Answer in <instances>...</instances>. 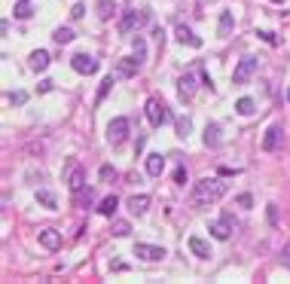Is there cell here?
Masks as SVG:
<instances>
[{"label":"cell","instance_id":"cell-1","mask_svg":"<svg viewBox=\"0 0 290 284\" xmlns=\"http://www.w3.org/2000/svg\"><path fill=\"white\" fill-rule=\"evenodd\" d=\"M226 193V184L220 177H205L199 184H193V205H211L217 199H223Z\"/></svg>","mask_w":290,"mask_h":284},{"label":"cell","instance_id":"cell-2","mask_svg":"<svg viewBox=\"0 0 290 284\" xmlns=\"http://www.w3.org/2000/svg\"><path fill=\"white\" fill-rule=\"evenodd\" d=\"M144 110H147V122H150L153 128H162V125H168V122H171V110H168L159 98H150Z\"/></svg>","mask_w":290,"mask_h":284},{"label":"cell","instance_id":"cell-3","mask_svg":"<svg viewBox=\"0 0 290 284\" xmlns=\"http://www.w3.org/2000/svg\"><path fill=\"white\" fill-rule=\"evenodd\" d=\"M254 73H257V58H251V55H248V58H242V61L235 64L232 83H235V86H245V83H248V80H251Z\"/></svg>","mask_w":290,"mask_h":284},{"label":"cell","instance_id":"cell-4","mask_svg":"<svg viewBox=\"0 0 290 284\" xmlns=\"http://www.w3.org/2000/svg\"><path fill=\"white\" fill-rule=\"evenodd\" d=\"M125 138H128V119H125V116L110 119V125H107V141H110V144H122Z\"/></svg>","mask_w":290,"mask_h":284},{"label":"cell","instance_id":"cell-5","mask_svg":"<svg viewBox=\"0 0 290 284\" xmlns=\"http://www.w3.org/2000/svg\"><path fill=\"white\" fill-rule=\"evenodd\" d=\"M144 21H147V15H144V12H138V9H131V12H125V15H122L119 31H122V34H131V31H138Z\"/></svg>","mask_w":290,"mask_h":284},{"label":"cell","instance_id":"cell-6","mask_svg":"<svg viewBox=\"0 0 290 284\" xmlns=\"http://www.w3.org/2000/svg\"><path fill=\"white\" fill-rule=\"evenodd\" d=\"M70 67H73L76 73H95V70H98V61H95L92 55L80 52V55H73V58H70Z\"/></svg>","mask_w":290,"mask_h":284},{"label":"cell","instance_id":"cell-7","mask_svg":"<svg viewBox=\"0 0 290 284\" xmlns=\"http://www.w3.org/2000/svg\"><path fill=\"white\" fill-rule=\"evenodd\" d=\"M138 70H141V58L135 55V58H119L113 73H116V76H122V80H128V76H135Z\"/></svg>","mask_w":290,"mask_h":284},{"label":"cell","instance_id":"cell-8","mask_svg":"<svg viewBox=\"0 0 290 284\" xmlns=\"http://www.w3.org/2000/svg\"><path fill=\"white\" fill-rule=\"evenodd\" d=\"M135 257H141V260H147V263H156V260H162L165 257V248H156V245H135Z\"/></svg>","mask_w":290,"mask_h":284},{"label":"cell","instance_id":"cell-9","mask_svg":"<svg viewBox=\"0 0 290 284\" xmlns=\"http://www.w3.org/2000/svg\"><path fill=\"white\" fill-rule=\"evenodd\" d=\"M281 141H284V128H281V125H272V128L266 132V138H263V150L272 153V150L281 147Z\"/></svg>","mask_w":290,"mask_h":284},{"label":"cell","instance_id":"cell-10","mask_svg":"<svg viewBox=\"0 0 290 284\" xmlns=\"http://www.w3.org/2000/svg\"><path fill=\"white\" fill-rule=\"evenodd\" d=\"M67 190H70V193H83V190H86V171H83L80 165L70 168V174H67Z\"/></svg>","mask_w":290,"mask_h":284},{"label":"cell","instance_id":"cell-11","mask_svg":"<svg viewBox=\"0 0 290 284\" xmlns=\"http://www.w3.org/2000/svg\"><path fill=\"white\" fill-rule=\"evenodd\" d=\"M211 236L220 239V242H226V239L232 236V217H220V220H214V223H211Z\"/></svg>","mask_w":290,"mask_h":284},{"label":"cell","instance_id":"cell-12","mask_svg":"<svg viewBox=\"0 0 290 284\" xmlns=\"http://www.w3.org/2000/svg\"><path fill=\"white\" fill-rule=\"evenodd\" d=\"M193 92H196V76H193V73H183V76L177 80V95H180V101H190Z\"/></svg>","mask_w":290,"mask_h":284},{"label":"cell","instance_id":"cell-13","mask_svg":"<svg viewBox=\"0 0 290 284\" xmlns=\"http://www.w3.org/2000/svg\"><path fill=\"white\" fill-rule=\"evenodd\" d=\"M40 245H43L46 251H58V248H61V236H58L55 229H40Z\"/></svg>","mask_w":290,"mask_h":284},{"label":"cell","instance_id":"cell-14","mask_svg":"<svg viewBox=\"0 0 290 284\" xmlns=\"http://www.w3.org/2000/svg\"><path fill=\"white\" fill-rule=\"evenodd\" d=\"M165 171V159H162V153H150L147 156V174L150 177H159Z\"/></svg>","mask_w":290,"mask_h":284},{"label":"cell","instance_id":"cell-15","mask_svg":"<svg viewBox=\"0 0 290 284\" xmlns=\"http://www.w3.org/2000/svg\"><path fill=\"white\" fill-rule=\"evenodd\" d=\"M187 245H190V251H193L196 257H202V260H208V257H211V248H208V242H205V239L193 236V239H190Z\"/></svg>","mask_w":290,"mask_h":284},{"label":"cell","instance_id":"cell-16","mask_svg":"<svg viewBox=\"0 0 290 284\" xmlns=\"http://www.w3.org/2000/svg\"><path fill=\"white\" fill-rule=\"evenodd\" d=\"M147 208H150V196H131L128 199V211L131 214L141 217V214H147Z\"/></svg>","mask_w":290,"mask_h":284},{"label":"cell","instance_id":"cell-17","mask_svg":"<svg viewBox=\"0 0 290 284\" xmlns=\"http://www.w3.org/2000/svg\"><path fill=\"white\" fill-rule=\"evenodd\" d=\"M177 40H180V43H187V46H193V49H199V46H202V40H199L187 24H180V28H177Z\"/></svg>","mask_w":290,"mask_h":284},{"label":"cell","instance_id":"cell-18","mask_svg":"<svg viewBox=\"0 0 290 284\" xmlns=\"http://www.w3.org/2000/svg\"><path fill=\"white\" fill-rule=\"evenodd\" d=\"M28 61H31L34 70H46V67H49V52H46V49H37V52H31Z\"/></svg>","mask_w":290,"mask_h":284},{"label":"cell","instance_id":"cell-19","mask_svg":"<svg viewBox=\"0 0 290 284\" xmlns=\"http://www.w3.org/2000/svg\"><path fill=\"white\" fill-rule=\"evenodd\" d=\"M202 141H205V147H217V144H220V125H217V122H208Z\"/></svg>","mask_w":290,"mask_h":284},{"label":"cell","instance_id":"cell-20","mask_svg":"<svg viewBox=\"0 0 290 284\" xmlns=\"http://www.w3.org/2000/svg\"><path fill=\"white\" fill-rule=\"evenodd\" d=\"M116 208H119V199H116V196H107V199L98 205V211H101L104 217H113V214H116Z\"/></svg>","mask_w":290,"mask_h":284},{"label":"cell","instance_id":"cell-21","mask_svg":"<svg viewBox=\"0 0 290 284\" xmlns=\"http://www.w3.org/2000/svg\"><path fill=\"white\" fill-rule=\"evenodd\" d=\"M113 12H116V0H98V15L107 21V18H113Z\"/></svg>","mask_w":290,"mask_h":284},{"label":"cell","instance_id":"cell-22","mask_svg":"<svg viewBox=\"0 0 290 284\" xmlns=\"http://www.w3.org/2000/svg\"><path fill=\"white\" fill-rule=\"evenodd\" d=\"M232 31V12H220V24H217V34L220 37H229Z\"/></svg>","mask_w":290,"mask_h":284},{"label":"cell","instance_id":"cell-23","mask_svg":"<svg viewBox=\"0 0 290 284\" xmlns=\"http://www.w3.org/2000/svg\"><path fill=\"white\" fill-rule=\"evenodd\" d=\"M235 110H239L242 116H251V113L257 110V104H254V98H239V101H235Z\"/></svg>","mask_w":290,"mask_h":284},{"label":"cell","instance_id":"cell-24","mask_svg":"<svg viewBox=\"0 0 290 284\" xmlns=\"http://www.w3.org/2000/svg\"><path fill=\"white\" fill-rule=\"evenodd\" d=\"M34 15V6L28 0H15V18H31Z\"/></svg>","mask_w":290,"mask_h":284},{"label":"cell","instance_id":"cell-25","mask_svg":"<svg viewBox=\"0 0 290 284\" xmlns=\"http://www.w3.org/2000/svg\"><path fill=\"white\" fill-rule=\"evenodd\" d=\"M52 37H55V43H70V40H73V31H70V28H58Z\"/></svg>","mask_w":290,"mask_h":284},{"label":"cell","instance_id":"cell-26","mask_svg":"<svg viewBox=\"0 0 290 284\" xmlns=\"http://www.w3.org/2000/svg\"><path fill=\"white\" fill-rule=\"evenodd\" d=\"M37 202H40V205H46V208H55V205H58V202H55V196H52V193H46V190H40V193H37Z\"/></svg>","mask_w":290,"mask_h":284},{"label":"cell","instance_id":"cell-27","mask_svg":"<svg viewBox=\"0 0 290 284\" xmlns=\"http://www.w3.org/2000/svg\"><path fill=\"white\" fill-rule=\"evenodd\" d=\"M110 86H113V73L110 76H104V83H101V89H98V104L107 98V92H110Z\"/></svg>","mask_w":290,"mask_h":284},{"label":"cell","instance_id":"cell-28","mask_svg":"<svg viewBox=\"0 0 290 284\" xmlns=\"http://www.w3.org/2000/svg\"><path fill=\"white\" fill-rule=\"evenodd\" d=\"M110 233H113V236H119V239H122V236H128V233H131V226H128V223H125V220H116V223H113V229H110Z\"/></svg>","mask_w":290,"mask_h":284},{"label":"cell","instance_id":"cell-29","mask_svg":"<svg viewBox=\"0 0 290 284\" xmlns=\"http://www.w3.org/2000/svg\"><path fill=\"white\" fill-rule=\"evenodd\" d=\"M257 37H260L263 43H269V46H275V43H278V37H275L272 31H257Z\"/></svg>","mask_w":290,"mask_h":284},{"label":"cell","instance_id":"cell-30","mask_svg":"<svg viewBox=\"0 0 290 284\" xmlns=\"http://www.w3.org/2000/svg\"><path fill=\"white\" fill-rule=\"evenodd\" d=\"M190 128H193V122H190V119H177V135H180V138H187V135H190Z\"/></svg>","mask_w":290,"mask_h":284},{"label":"cell","instance_id":"cell-31","mask_svg":"<svg viewBox=\"0 0 290 284\" xmlns=\"http://www.w3.org/2000/svg\"><path fill=\"white\" fill-rule=\"evenodd\" d=\"M135 55H138L141 61H144V55H147V49H144V40H141V37H135Z\"/></svg>","mask_w":290,"mask_h":284},{"label":"cell","instance_id":"cell-32","mask_svg":"<svg viewBox=\"0 0 290 284\" xmlns=\"http://www.w3.org/2000/svg\"><path fill=\"white\" fill-rule=\"evenodd\" d=\"M83 15H86V6H83V3H76V6L70 9V18H83Z\"/></svg>","mask_w":290,"mask_h":284},{"label":"cell","instance_id":"cell-33","mask_svg":"<svg viewBox=\"0 0 290 284\" xmlns=\"http://www.w3.org/2000/svg\"><path fill=\"white\" fill-rule=\"evenodd\" d=\"M9 101L12 104H24V92H9Z\"/></svg>","mask_w":290,"mask_h":284},{"label":"cell","instance_id":"cell-34","mask_svg":"<svg viewBox=\"0 0 290 284\" xmlns=\"http://www.w3.org/2000/svg\"><path fill=\"white\" fill-rule=\"evenodd\" d=\"M110 177H116V171H113L110 165H104V168H101V180H110Z\"/></svg>","mask_w":290,"mask_h":284},{"label":"cell","instance_id":"cell-35","mask_svg":"<svg viewBox=\"0 0 290 284\" xmlns=\"http://www.w3.org/2000/svg\"><path fill=\"white\" fill-rule=\"evenodd\" d=\"M174 180H177V184H187V168H177V171H174Z\"/></svg>","mask_w":290,"mask_h":284},{"label":"cell","instance_id":"cell-36","mask_svg":"<svg viewBox=\"0 0 290 284\" xmlns=\"http://www.w3.org/2000/svg\"><path fill=\"white\" fill-rule=\"evenodd\" d=\"M239 205H242V208H251V205H254V199L245 193V196H239Z\"/></svg>","mask_w":290,"mask_h":284},{"label":"cell","instance_id":"cell-37","mask_svg":"<svg viewBox=\"0 0 290 284\" xmlns=\"http://www.w3.org/2000/svg\"><path fill=\"white\" fill-rule=\"evenodd\" d=\"M52 86H55V83H52V80H43V83H40V86H37V92H49V89H52Z\"/></svg>","mask_w":290,"mask_h":284},{"label":"cell","instance_id":"cell-38","mask_svg":"<svg viewBox=\"0 0 290 284\" xmlns=\"http://www.w3.org/2000/svg\"><path fill=\"white\" fill-rule=\"evenodd\" d=\"M284 263H287V266H290V248H287V251H284Z\"/></svg>","mask_w":290,"mask_h":284},{"label":"cell","instance_id":"cell-39","mask_svg":"<svg viewBox=\"0 0 290 284\" xmlns=\"http://www.w3.org/2000/svg\"><path fill=\"white\" fill-rule=\"evenodd\" d=\"M287 104H290V89H287Z\"/></svg>","mask_w":290,"mask_h":284}]
</instances>
